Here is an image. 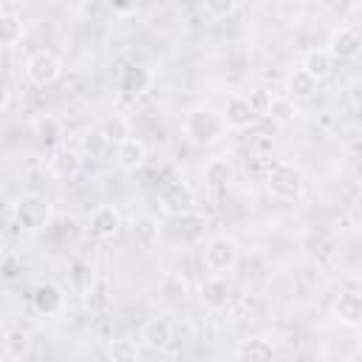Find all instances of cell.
Wrapping results in <instances>:
<instances>
[{
    "instance_id": "1",
    "label": "cell",
    "mask_w": 362,
    "mask_h": 362,
    "mask_svg": "<svg viewBox=\"0 0 362 362\" xmlns=\"http://www.w3.org/2000/svg\"><path fill=\"white\" fill-rule=\"evenodd\" d=\"M226 127H229V124H226L223 113H218V110L209 107V105H198V107H192V110L184 116V133H187L189 141L198 144V147H209V144L221 141L223 133H226Z\"/></svg>"
},
{
    "instance_id": "2",
    "label": "cell",
    "mask_w": 362,
    "mask_h": 362,
    "mask_svg": "<svg viewBox=\"0 0 362 362\" xmlns=\"http://www.w3.org/2000/svg\"><path fill=\"white\" fill-rule=\"evenodd\" d=\"M11 218H14L17 226H23L28 232H40V229H45L51 223L54 206H51L48 198H42L37 192H25L11 204Z\"/></svg>"
},
{
    "instance_id": "3",
    "label": "cell",
    "mask_w": 362,
    "mask_h": 362,
    "mask_svg": "<svg viewBox=\"0 0 362 362\" xmlns=\"http://www.w3.org/2000/svg\"><path fill=\"white\" fill-rule=\"evenodd\" d=\"M266 187H269V192H272L274 198H280V201H297V198L303 195L305 181H303V173H300L294 164L277 161V164H272L269 173H266Z\"/></svg>"
},
{
    "instance_id": "4",
    "label": "cell",
    "mask_w": 362,
    "mask_h": 362,
    "mask_svg": "<svg viewBox=\"0 0 362 362\" xmlns=\"http://www.w3.org/2000/svg\"><path fill=\"white\" fill-rule=\"evenodd\" d=\"M201 257H204V266H206L212 274H229V272L238 266L240 249H238L235 238H229V235H215V238L206 240Z\"/></svg>"
},
{
    "instance_id": "5",
    "label": "cell",
    "mask_w": 362,
    "mask_h": 362,
    "mask_svg": "<svg viewBox=\"0 0 362 362\" xmlns=\"http://www.w3.org/2000/svg\"><path fill=\"white\" fill-rule=\"evenodd\" d=\"M158 206L170 218L189 215L195 209V192H192V187L187 181H167L158 189Z\"/></svg>"
},
{
    "instance_id": "6",
    "label": "cell",
    "mask_w": 362,
    "mask_h": 362,
    "mask_svg": "<svg viewBox=\"0 0 362 362\" xmlns=\"http://www.w3.org/2000/svg\"><path fill=\"white\" fill-rule=\"evenodd\" d=\"M25 76H28V82H34L40 88L54 85L62 76V59L51 51H34L25 62Z\"/></svg>"
},
{
    "instance_id": "7",
    "label": "cell",
    "mask_w": 362,
    "mask_h": 362,
    "mask_svg": "<svg viewBox=\"0 0 362 362\" xmlns=\"http://www.w3.org/2000/svg\"><path fill=\"white\" fill-rule=\"evenodd\" d=\"M116 88H119L122 96H127V99H139V96H144V93L153 88V71L144 68V65H139V62H130V65L122 68Z\"/></svg>"
},
{
    "instance_id": "8",
    "label": "cell",
    "mask_w": 362,
    "mask_h": 362,
    "mask_svg": "<svg viewBox=\"0 0 362 362\" xmlns=\"http://www.w3.org/2000/svg\"><path fill=\"white\" fill-rule=\"evenodd\" d=\"M82 170V150L74 147H54L48 156V173L59 181H71L76 178Z\"/></svg>"
},
{
    "instance_id": "9",
    "label": "cell",
    "mask_w": 362,
    "mask_h": 362,
    "mask_svg": "<svg viewBox=\"0 0 362 362\" xmlns=\"http://www.w3.org/2000/svg\"><path fill=\"white\" fill-rule=\"evenodd\" d=\"M31 308L40 317H57L65 308V294L54 283H37L31 291Z\"/></svg>"
},
{
    "instance_id": "10",
    "label": "cell",
    "mask_w": 362,
    "mask_h": 362,
    "mask_svg": "<svg viewBox=\"0 0 362 362\" xmlns=\"http://www.w3.org/2000/svg\"><path fill=\"white\" fill-rule=\"evenodd\" d=\"M198 297H201V305L209 308V311H223L232 300V288L226 283L223 274H209L201 286H198Z\"/></svg>"
},
{
    "instance_id": "11",
    "label": "cell",
    "mask_w": 362,
    "mask_h": 362,
    "mask_svg": "<svg viewBox=\"0 0 362 362\" xmlns=\"http://www.w3.org/2000/svg\"><path fill=\"white\" fill-rule=\"evenodd\" d=\"M334 320L345 328L362 325V291L356 288L339 291V297L334 300Z\"/></svg>"
},
{
    "instance_id": "12",
    "label": "cell",
    "mask_w": 362,
    "mask_h": 362,
    "mask_svg": "<svg viewBox=\"0 0 362 362\" xmlns=\"http://www.w3.org/2000/svg\"><path fill=\"white\" fill-rule=\"evenodd\" d=\"M359 51H362V37L354 28L342 25V28H334L331 31V37H328V54L334 59H354V57H359Z\"/></svg>"
},
{
    "instance_id": "13",
    "label": "cell",
    "mask_w": 362,
    "mask_h": 362,
    "mask_svg": "<svg viewBox=\"0 0 362 362\" xmlns=\"http://www.w3.org/2000/svg\"><path fill=\"white\" fill-rule=\"evenodd\" d=\"M122 229V212L110 204H102L90 212V232L99 238V240H110L116 238Z\"/></svg>"
},
{
    "instance_id": "14",
    "label": "cell",
    "mask_w": 362,
    "mask_h": 362,
    "mask_svg": "<svg viewBox=\"0 0 362 362\" xmlns=\"http://www.w3.org/2000/svg\"><path fill=\"white\" fill-rule=\"evenodd\" d=\"M144 161H147V144H144L141 139L127 136L124 141L116 144V164H119L122 170L136 173V170L144 167Z\"/></svg>"
},
{
    "instance_id": "15",
    "label": "cell",
    "mask_w": 362,
    "mask_h": 362,
    "mask_svg": "<svg viewBox=\"0 0 362 362\" xmlns=\"http://www.w3.org/2000/svg\"><path fill=\"white\" fill-rule=\"evenodd\" d=\"M223 119H226V124H229L232 130H246V127H252L260 116L252 110L249 96H229V99H226V107H223Z\"/></svg>"
},
{
    "instance_id": "16",
    "label": "cell",
    "mask_w": 362,
    "mask_h": 362,
    "mask_svg": "<svg viewBox=\"0 0 362 362\" xmlns=\"http://www.w3.org/2000/svg\"><path fill=\"white\" fill-rule=\"evenodd\" d=\"M170 342H173V325H170V320L153 317V320L144 322V328H141V345L144 348L164 351Z\"/></svg>"
},
{
    "instance_id": "17",
    "label": "cell",
    "mask_w": 362,
    "mask_h": 362,
    "mask_svg": "<svg viewBox=\"0 0 362 362\" xmlns=\"http://www.w3.org/2000/svg\"><path fill=\"white\" fill-rule=\"evenodd\" d=\"M31 351V339L23 328L14 325H3V359L6 362H20L25 359Z\"/></svg>"
},
{
    "instance_id": "18",
    "label": "cell",
    "mask_w": 362,
    "mask_h": 362,
    "mask_svg": "<svg viewBox=\"0 0 362 362\" xmlns=\"http://www.w3.org/2000/svg\"><path fill=\"white\" fill-rule=\"evenodd\" d=\"M317 85H320V79H314L305 68H294L286 76V96H291L294 102H308L317 93Z\"/></svg>"
},
{
    "instance_id": "19",
    "label": "cell",
    "mask_w": 362,
    "mask_h": 362,
    "mask_svg": "<svg viewBox=\"0 0 362 362\" xmlns=\"http://www.w3.org/2000/svg\"><path fill=\"white\" fill-rule=\"evenodd\" d=\"M274 354L277 351L266 337H246L235 348V359H243V362H266V359H274Z\"/></svg>"
},
{
    "instance_id": "20",
    "label": "cell",
    "mask_w": 362,
    "mask_h": 362,
    "mask_svg": "<svg viewBox=\"0 0 362 362\" xmlns=\"http://www.w3.org/2000/svg\"><path fill=\"white\" fill-rule=\"evenodd\" d=\"M232 175H235L232 161L223 158V156L209 158V161L204 164V184H206L209 189H226V187L232 184Z\"/></svg>"
},
{
    "instance_id": "21",
    "label": "cell",
    "mask_w": 362,
    "mask_h": 362,
    "mask_svg": "<svg viewBox=\"0 0 362 362\" xmlns=\"http://www.w3.org/2000/svg\"><path fill=\"white\" fill-rule=\"evenodd\" d=\"M300 68H305L314 79H325L328 74H331V68H334V57L328 54V48H311L305 57H303V65Z\"/></svg>"
},
{
    "instance_id": "22",
    "label": "cell",
    "mask_w": 362,
    "mask_h": 362,
    "mask_svg": "<svg viewBox=\"0 0 362 362\" xmlns=\"http://www.w3.org/2000/svg\"><path fill=\"white\" fill-rule=\"evenodd\" d=\"M23 17L17 14V11H11V8H6L3 14H0V37H3V45L6 48H14L20 40H23Z\"/></svg>"
},
{
    "instance_id": "23",
    "label": "cell",
    "mask_w": 362,
    "mask_h": 362,
    "mask_svg": "<svg viewBox=\"0 0 362 362\" xmlns=\"http://www.w3.org/2000/svg\"><path fill=\"white\" fill-rule=\"evenodd\" d=\"M107 144H110V139L105 136L102 127H90L79 136V150H82V156H90V158H99L107 150Z\"/></svg>"
},
{
    "instance_id": "24",
    "label": "cell",
    "mask_w": 362,
    "mask_h": 362,
    "mask_svg": "<svg viewBox=\"0 0 362 362\" xmlns=\"http://www.w3.org/2000/svg\"><path fill=\"white\" fill-rule=\"evenodd\" d=\"M187 291H189V286H187V280L181 274H164L161 283H158V294L167 303H181L187 297Z\"/></svg>"
},
{
    "instance_id": "25",
    "label": "cell",
    "mask_w": 362,
    "mask_h": 362,
    "mask_svg": "<svg viewBox=\"0 0 362 362\" xmlns=\"http://www.w3.org/2000/svg\"><path fill=\"white\" fill-rule=\"evenodd\" d=\"M34 133H37V139L42 141V144H57L59 139H62V122L57 119V116H40L37 122H34Z\"/></svg>"
},
{
    "instance_id": "26",
    "label": "cell",
    "mask_w": 362,
    "mask_h": 362,
    "mask_svg": "<svg viewBox=\"0 0 362 362\" xmlns=\"http://www.w3.org/2000/svg\"><path fill=\"white\" fill-rule=\"evenodd\" d=\"M294 113H297V107H294L291 96H274L266 119H272L274 124H288V122H294Z\"/></svg>"
},
{
    "instance_id": "27",
    "label": "cell",
    "mask_w": 362,
    "mask_h": 362,
    "mask_svg": "<svg viewBox=\"0 0 362 362\" xmlns=\"http://www.w3.org/2000/svg\"><path fill=\"white\" fill-rule=\"evenodd\" d=\"M107 356H110L113 362H136V359L141 356V348H139V342H133V339H113V342L107 345Z\"/></svg>"
},
{
    "instance_id": "28",
    "label": "cell",
    "mask_w": 362,
    "mask_h": 362,
    "mask_svg": "<svg viewBox=\"0 0 362 362\" xmlns=\"http://www.w3.org/2000/svg\"><path fill=\"white\" fill-rule=\"evenodd\" d=\"M99 127L105 130V136L110 139V144H119V141H124V139L130 136V122H127L124 116H119V113L107 116V119H105Z\"/></svg>"
},
{
    "instance_id": "29",
    "label": "cell",
    "mask_w": 362,
    "mask_h": 362,
    "mask_svg": "<svg viewBox=\"0 0 362 362\" xmlns=\"http://www.w3.org/2000/svg\"><path fill=\"white\" fill-rule=\"evenodd\" d=\"M156 235H158V229H156V221H153V218H139V221L133 223V238H136L141 246H153V243H156Z\"/></svg>"
},
{
    "instance_id": "30",
    "label": "cell",
    "mask_w": 362,
    "mask_h": 362,
    "mask_svg": "<svg viewBox=\"0 0 362 362\" xmlns=\"http://www.w3.org/2000/svg\"><path fill=\"white\" fill-rule=\"evenodd\" d=\"M272 90H266V88H255V90H249V105H252V110L257 113V116H266L269 113V107H272Z\"/></svg>"
},
{
    "instance_id": "31",
    "label": "cell",
    "mask_w": 362,
    "mask_h": 362,
    "mask_svg": "<svg viewBox=\"0 0 362 362\" xmlns=\"http://www.w3.org/2000/svg\"><path fill=\"white\" fill-rule=\"evenodd\" d=\"M235 8H238V0H204V11L209 17H215V20L229 17Z\"/></svg>"
},
{
    "instance_id": "32",
    "label": "cell",
    "mask_w": 362,
    "mask_h": 362,
    "mask_svg": "<svg viewBox=\"0 0 362 362\" xmlns=\"http://www.w3.org/2000/svg\"><path fill=\"white\" fill-rule=\"evenodd\" d=\"M105 3H107V8H110L113 14H122V17L133 14L136 6H139V0H105Z\"/></svg>"
},
{
    "instance_id": "33",
    "label": "cell",
    "mask_w": 362,
    "mask_h": 362,
    "mask_svg": "<svg viewBox=\"0 0 362 362\" xmlns=\"http://www.w3.org/2000/svg\"><path fill=\"white\" fill-rule=\"evenodd\" d=\"M322 8H328V11H334V8H339L342 6V0H317Z\"/></svg>"
},
{
    "instance_id": "34",
    "label": "cell",
    "mask_w": 362,
    "mask_h": 362,
    "mask_svg": "<svg viewBox=\"0 0 362 362\" xmlns=\"http://www.w3.org/2000/svg\"><path fill=\"white\" fill-rule=\"evenodd\" d=\"M8 102H11V88L6 85V90H3V110L8 107Z\"/></svg>"
}]
</instances>
